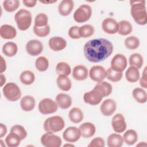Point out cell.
Here are the masks:
<instances>
[{
    "mask_svg": "<svg viewBox=\"0 0 147 147\" xmlns=\"http://www.w3.org/2000/svg\"><path fill=\"white\" fill-rule=\"evenodd\" d=\"M113 51V44L103 38L89 40L84 44L83 48L85 57L92 63L104 61L111 55Z\"/></svg>",
    "mask_w": 147,
    "mask_h": 147,
    "instance_id": "obj_1",
    "label": "cell"
},
{
    "mask_svg": "<svg viewBox=\"0 0 147 147\" xmlns=\"http://www.w3.org/2000/svg\"><path fill=\"white\" fill-rule=\"evenodd\" d=\"M130 13L134 21L138 25H145L147 22V13L145 1H130Z\"/></svg>",
    "mask_w": 147,
    "mask_h": 147,
    "instance_id": "obj_2",
    "label": "cell"
},
{
    "mask_svg": "<svg viewBox=\"0 0 147 147\" xmlns=\"http://www.w3.org/2000/svg\"><path fill=\"white\" fill-rule=\"evenodd\" d=\"M65 126L63 118L59 115L52 116L48 118L44 122L43 127L46 132L56 133L61 131Z\"/></svg>",
    "mask_w": 147,
    "mask_h": 147,
    "instance_id": "obj_3",
    "label": "cell"
},
{
    "mask_svg": "<svg viewBox=\"0 0 147 147\" xmlns=\"http://www.w3.org/2000/svg\"><path fill=\"white\" fill-rule=\"evenodd\" d=\"M14 20L20 30H26L31 25L32 20L31 13L24 9H20L15 14Z\"/></svg>",
    "mask_w": 147,
    "mask_h": 147,
    "instance_id": "obj_4",
    "label": "cell"
},
{
    "mask_svg": "<svg viewBox=\"0 0 147 147\" xmlns=\"http://www.w3.org/2000/svg\"><path fill=\"white\" fill-rule=\"evenodd\" d=\"M4 96L9 101L15 102L21 96V91L19 87L14 83L10 82L5 85L2 90Z\"/></svg>",
    "mask_w": 147,
    "mask_h": 147,
    "instance_id": "obj_5",
    "label": "cell"
},
{
    "mask_svg": "<svg viewBox=\"0 0 147 147\" xmlns=\"http://www.w3.org/2000/svg\"><path fill=\"white\" fill-rule=\"evenodd\" d=\"M92 14V9L88 5H80L74 14V20L78 23H83L87 21Z\"/></svg>",
    "mask_w": 147,
    "mask_h": 147,
    "instance_id": "obj_6",
    "label": "cell"
},
{
    "mask_svg": "<svg viewBox=\"0 0 147 147\" xmlns=\"http://www.w3.org/2000/svg\"><path fill=\"white\" fill-rule=\"evenodd\" d=\"M40 113L44 115L55 113L58 109L56 101L51 98H44L40 101L38 106Z\"/></svg>",
    "mask_w": 147,
    "mask_h": 147,
    "instance_id": "obj_7",
    "label": "cell"
},
{
    "mask_svg": "<svg viewBox=\"0 0 147 147\" xmlns=\"http://www.w3.org/2000/svg\"><path fill=\"white\" fill-rule=\"evenodd\" d=\"M40 140L42 145L45 147H60L62 144L60 137L51 132L44 134Z\"/></svg>",
    "mask_w": 147,
    "mask_h": 147,
    "instance_id": "obj_8",
    "label": "cell"
},
{
    "mask_svg": "<svg viewBox=\"0 0 147 147\" xmlns=\"http://www.w3.org/2000/svg\"><path fill=\"white\" fill-rule=\"evenodd\" d=\"M127 65V59L125 55L121 53L116 54L111 61V68L117 72H122L126 68Z\"/></svg>",
    "mask_w": 147,
    "mask_h": 147,
    "instance_id": "obj_9",
    "label": "cell"
},
{
    "mask_svg": "<svg viewBox=\"0 0 147 147\" xmlns=\"http://www.w3.org/2000/svg\"><path fill=\"white\" fill-rule=\"evenodd\" d=\"M103 98L102 94L99 91L94 88L91 91L84 93L83 95V100L84 102L92 106L99 104Z\"/></svg>",
    "mask_w": 147,
    "mask_h": 147,
    "instance_id": "obj_10",
    "label": "cell"
},
{
    "mask_svg": "<svg viewBox=\"0 0 147 147\" xmlns=\"http://www.w3.org/2000/svg\"><path fill=\"white\" fill-rule=\"evenodd\" d=\"M89 76L91 80L98 83L103 81L106 78L107 72L103 67L94 65L90 68Z\"/></svg>",
    "mask_w": 147,
    "mask_h": 147,
    "instance_id": "obj_11",
    "label": "cell"
},
{
    "mask_svg": "<svg viewBox=\"0 0 147 147\" xmlns=\"http://www.w3.org/2000/svg\"><path fill=\"white\" fill-rule=\"evenodd\" d=\"M111 126L115 132L117 133H123L127 126L123 115L121 113L114 115L111 119Z\"/></svg>",
    "mask_w": 147,
    "mask_h": 147,
    "instance_id": "obj_12",
    "label": "cell"
},
{
    "mask_svg": "<svg viewBox=\"0 0 147 147\" xmlns=\"http://www.w3.org/2000/svg\"><path fill=\"white\" fill-rule=\"evenodd\" d=\"M43 50L42 43L38 40H31L26 44V51L27 53L32 56L39 55Z\"/></svg>",
    "mask_w": 147,
    "mask_h": 147,
    "instance_id": "obj_13",
    "label": "cell"
},
{
    "mask_svg": "<svg viewBox=\"0 0 147 147\" xmlns=\"http://www.w3.org/2000/svg\"><path fill=\"white\" fill-rule=\"evenodd\" d=\"M81 136L79 128L75 126L67 127L63 133V139L68 142L73 143L78 141Z\"/></svg>",
    "mask_w": 147,
    "mask_h": 147,
    "instance_id": "obj_14",
    "label": "cell"
},
{
    "mask_svg": "<svg viewBox=\"0 0 147 147\" xmlns=\"http://www.w3.org/2000/svg\"><path fill=\"white\" fill-rule=\"evenodd\" d=\"M117 108V103L113 99H107L102 102L100 106L101 113L105 116H110L114 114Z\"/></svg>",
    "mask_w": 147,
    "mask_h": 147,
    "instance_id": "obj_15",
    "label": "cell"
},
{
    "mask_svg": "<svg viewBox=\"0 0 147 147\" xmlns=\"http://www.w3.org/2000/svg\"><path fill=\"white\" fill-rule=\"evenodd\" d=\"M102 28L103 30L107 34H115L118 32V23L114 19L108 17L103 21Z\"/></svg>",
    "mask_w": 147,
    "mask_h": 147,
    "instance_id": "obj_16",
    "label": "cell"
},
{
    "mask_svg": "<svg viewBox=\"0 0 147 147\" xmlns=\"http://www.w3.org/2000/svg\"><path fill=\"white\" fill-rule=\"evenodd\" d=\"M49 48L53 51L58 52L64 49L67 46L66 40L59 36L53 37L49 40L48 42Z\"/></svg>",
    "mask_w": 147,
    "mask_h": 147,
    "instance_id": "obj_17",
    "label": "cell"
},
{
    "mask_svg": "<svg viewBox=\"0 0 147 147\" xmlns=\"http://www.w3.org/2000/svg\"><path fill=\"white\" fill-rule=\"evenodd\" d=\"M81 136L83 138H90L92 137L96 131L95 125L91 122H84L79 127Z\"/></svg>",
    "mask_w": 147,
    "mask_h": 147,
    "instance_id": "obj_18",
    "label": "cell"
},
{
    "mask_svg": "<svg viewBox=\"0 0 147 147\" xmlns=\"http://www.w3.org/2000/svg\"><path fill=\"white\" fill-rule=\"evenodd\" d=\"M88 75L87 68L83 65H76L72 71V77L76 80L82 81L86 80Z\"/></svg>",
    "mask_w": 147,
    "mask_h": 147,
    "instance_id": "obj_19",
    "label": "cell"
},
{
    "mask_svg": "<svg viewBox=\"0 0 147 147\" xmlns=\"http://www.w3.org/2000/svg\"><path fill=\"white\" fill-rule=\"evenodd\" d=\"M17 35L16 28L8 24H3L0 28V36L3 39H13Z\"/></svg>",
    "mask_w": 147,
    "mask_h": 147,
    "instance_id": "obj_20",
    "label": "cell"
},
{
    "mask_svg": "<svg viewBox=\"0 0 147 147\" xmlns=\"http://www.w3.org/2000/svg\"><path fill=\"white\" fill-rule=\"evenodd\" d=\"M56 102L60 109H67L72 105V98L67 94L59 93L56 96Z\"/></svg>",
    "mask_w": 147,
    "mask_h": 147,
    "instance_id": "obj_21",
    "label": "cell"
},
{
    "mask_svg": "<svg viewBox=\"0 0 147 147\" xmlns=\"http://www.w3.org/2000/svg\"><path fill=\"white\" fill-rule=\"evenodd\" d=\"M74 2L72 0H63L58 6L59 13L63 16H68L72 11Z\"/></svg>",
    "mask_w": 147,
    "mask_h": 147,
    "instance_id": "obj_22",
    "label": "cell"
},
{
    "mask_svg": "<svg viewBox=\"0 0 147 147\" xmlns=\"http://www.w3.org/2000/svg\"><path fill=\"white\" fill-rule=\"evenodd\" d=\"M36 105V100L31 95H25L20 100V106L24 111H30L33 110Z\"/></svg>",
    "mask_w": 147,
    "mask_h": 147,
    "instance_id": "obj_23",
    "label": "cell"
},
{
    "mask_svg": "<svg viewBox=\"0 0 147 147\" xmlns=\"http://www.w3.org/2000/svg\"><path fill=\"white\" fill-rule=\"evenodd\" d=\"M94 88L99 91L102 94L103 98L110 95L113 90L111 84L105 81L97 83Z\"/></svg>",
    "mask_w": 147,
    "mask_h": 147,
    "instance_id": "obj_24",
    "label": "cell"
},
{
    "mask_svg": "<svg viewBox=\"0 0 147 147\" xmlns=\"http://www.w3.org/2000/svg\"><path fill=\"white\" fill-rule=\"evenodd\" d=\"M140 75L138 68L134 66L129 67L126 72L125 78L130 83H136L140 79Z\"/></svg>",
    "mask_w": 147,
    "mask_h": 147,
    "instance_id": "obj_25",
    "label": "cell"
},
{
    "mask_svg": "<svg viewBox=\"0 0 147 147\" xmlns=\"http://www.w3.org/2000/svg\"><path fill=\"white\" fill-rule=\"evenodd\" d=\"M68 117L72 122L79 123L82 122L83 119V113L80 108L73 107L69 111Z\"/></svg>",
    "mask_w": 147,
    "mask_h": 147,
    "instance_id": "obj_26",
    "label": "cell"
},
{
    "mask_svg": "<svg viewBox=\"0 0 147 147\" xmlns=\"http://www.w3.org/2000/svg\"><path fill=\"white\" fill-rule=\"evenodd\" d=\"M123 142L122 137L117 133H113L109 136L107 139V145L109 147H121Z\"/></svg>",
    "mask_w": 147,
    "mask_h": 147,
    "instance_id": "obj_27",
    "label": "cell"
},
{
    "mask_svg": "<svg viewBox=\"0 0 147 147\" xmlns=\"http://www.w3.org/2000/svg\"><path fill=\"white\" fill-rule=\"evenodd\" d=\"M56 83L59 88L62 91H68L71 88V81L67 76L59 75L56 79Z\"/></svg>",
    "mask_w": 147,
    "mask_h": 147,
    "instance_id": "obj_28",
    "label": "cell"
},
{
    "mask_svg": "<svg viewBox=\"0 0 147 147\" xmlns=\"http://www.w3.org/2000/svg\"><path fill=\"white\" fill-rule=\"evenodd\" d=\"M18 51L17 45L13 42H7L2 47V52L3 54L7 57H13L15 56Z\"/></svg>",
    "mask_w": 147,
    "mask_h": 147,
    "instance_id": "obj_29",
    "label": "cell"
},
{
    "mask_svg": "<svg viewBox=\"0 0 147 147\" xmlns=\"http://www.w3.org/2000/svg\"><path fill=\"white\" fill-rule=\"evenodd\" d=\"M122 138L123 141L126 144L132 145L137 141L138 134L134 130L129 129L124 133Z\"/></svg>",
    "mask_w": 147,
    "mask_h": 147,
    "instance_id": "obj_30",
    "label": "cell"
},
{
    "mask_svg": "<svg viewBox=\"0 0 147 147\" xmlns=\"http://www.w3.org/2000/svg\"><path fill=\"white\" fill-rule=\"evenodd\" d=\"M133 27L130 22L126 20H122L118 23V33L122 36H126L131 33Z\"/></svg>",
    "mask_w": 147,
    "mask_h": 147,
    "instance_id": "obj_31",
    "label": "cell"
},
{
    "mask_svg": "<svg viewBox=\"0 0 147 147\" xmlns=\"http://www.w3.org/2000/svg\"><path fill=\"white\" fill-rule=\"evenodd\" d=\"M20 80L21 82L25 85H30L33 84L35 80V75L31 71L26 70L21 74Z\"/></svg>",
    "mask_w": 147,
    "mask_h": 147,
    "instance_id": "obj_32",
    "label": "cell"
},
{
    "mask_svg": "<svg viewBox=\"0 0 147 147\" xmlns=\"http://www.w3.org/2000/svg\"><path fill=\"white\" fill-rule=\"evenodd\" d=\"M22 140L17 134L10 132L5 138L6 145L9 147H16L20 145Z\"/></svg>",
    "mask_w": 147,
    "mask_h": 147,
    "instance_id": "obj_33",
    "label": "cell"
},
{
    "mask_svg": "<svg viewBox=\"0 0 147 147\" xmlns=\"http://www.w3.org/2000/svg\"><path fill=\"white\" fill-rule=\"evenodd\" d=\"M129 63L130 66H134L137 68L140 69L143 65L144 59L141 54L138 53H134L130 56Z\"/></svg>",
    "mask_w": 147,
    "mask_h": 147,
    "instance_id": "obj_34",
    "label": "cell"
},
{
    "mask_svg": "<svg viewBox=\"0 0 147 147\" xmlns=\"http://www.w3.org/2000/svg\"><path fill=\"white\" fill-rule=\"evenodd\" d=\"M133 97L138 103H144L146 102L147 96L146 91L141 88H136L132 92Z\"/></svg>",
    "mask_w": 147,
    "mask_h": 147,
    "instance_id": "obj_35",
    "label": "cell"
},
{
    "mask_svg": "<svg viewBox=\"0 0 147 147\" xmlns=\"http://www.w3.org/2000/svg\"><path fill=\"white\" fill-rule=\"evenodd\" d=\"M56 72L58 75L68 76L71 72V67L66 62H59L56 66Z\"/></svg>",
    "mask_w": 147,
    "mask_h": 147,
    "instance_id": "obj_36",
    "label": "cell"
},
{
    "mask_svg": "<svg viewBox=\"0 0 147 147\" xmlns=\"http://www.w3.org/2000/svg\"><path fill=\"white\" fill-rule=\"evenodd\" d=\"M125 47L130 50H134L137 49L140 44V40L136 36H129L127 37L124 42Z\"/></svg>",
    "mask_w": 147,
    "mask_h": 147,
    "instance_id": "obj_37",
    "label": "cell"
},
{
    "mask_svg": "<svg viewBox=\"0 0 147 147\" xmlns=\"http://www.w3.org/2000/svg\"><path fill=\"white\" fill-rule=\"evenodd\" d=\"M94 31V27L90 24H86L79 27V34L80 38L90 37L93 35Z\"/></svg>",
    "mask_w": 147,
    "mask_h": 147,
    "instance_id": "obj_38",
    "label": "cell"
},
{
    "mask_svg": "<svg viewBox=\"0 0 147 147\" xmlns=\"http://www.w3.org/2000/svg\"><path fill=\"white\" fill-rule=\"evenodd\" d=\"M35 67L40 72L45 71L49 67V61L44 56H40L35 61Z\"/></svg>",
    "mask_w": 147,
    "mask_h": 147,
    "instance_id": "obj_39",
    "label": "cell"
},
{
    "mask_svg": "<svg viewBox=\"0 0 147 147\" xmlns=\"http://www.w3.org/2000/svg\"><path fill=\"white\" fill-rule=\"evenodd\" d=\"M106 78L108 80L113 82H117L121 80L123 74L122 72H117L113 70L111 67L109 68L107 71Z\"/></svg>",
    "mask_w": 147,
    "mask_h": 147,
    "instance_id": "obj_40",
    "label": "cell"
},
{
    "mask_svg": "<svg viewBox=\"0 0 147 147\" xmlns=\"http://www.w3.org/2000/svg\"><path fill=\"white\" fill-rule=\"evenodd\" d=\"M20 6V1L18 0H6L3 2V7L7 12H13Z\"/></svg>",
    "mask_w": 147,
    "mask_h": 147,
    "instance_id": "obj_41",
    "label": "cell"
},
{
    "mask_svg": "<svg viewBox=\"0 0 147 147\" xmlns=\"http://www.w3.org/2000/svg\"><path fill=\"white\" fill-rule=\"evenodd\" d=\"M48 18L46 14L40 13L37 14L34 18V26L37 27H44L48 25Z\"/></svg>",
    "mask_w": 147,
    "mask_h": 147,
    "instance_id": "obj_42",
    "label": "cell"
},
{
    "mask_svg": "<svg viewBox=\"0 0 147 147\" xmlns=\"http://www.w3.org/2000/svg\"><path fill=\"white\" fill-rule=\"evenodd\" d=\"M33 32L38 37H44L48 36L50 32V27L48 25L44 27L33 26Z\"/></svg>",
    "mask_w": 147,
    "mask_h": 147,
    "instance_id": "obj_43",
    "label": "cell"
},
{
    "mask_svg": "<svg viewBox=\"0 0 147 147\" xmlns=\"http://www.w3.org/2000/svg\"><path fill=\"white\" fill-rule=\"evenodd\" d=\"M10 132L14 133L18 135L21 139L24 140L27 136V132L25 128L20 125H15L10 129Z\"/></svg>",
    "mask_w": 147,
    "mask_h": 147,
    "instance_id": "obj_44",
    "label": "cell"
},
{
    "mask_svg": "<svg viewBox=\"0 0 147 147\" xmlns=\"http://www.w3.org/2000/svg\"><path fill=\"white\" fill-rule=\"evenodd\" d=\"M68 36L72 39H79L80 38L79 34V27L78 26H72L68 30Z\"/></svg>",
    "mask_w": 147,
    "mask_h": 147,
    "instance_id": "obj_45",
    "label": "cell"
},
{
    "mask_svg": "<svg viewBox=\"0 0 147 147\" xmlns=\"http://www.w3.org/2000/svg\"><path fill=\"white\" fill-rule=\"evenodd\" d=\"M105 145L104 140L101 137H96L92 139L88 145V147H104Z\"/></svg>",
    "mask_w": 147,
    "mask_h": 147,
    "instance_id": "obj_46",
    "label": "cell"
},
{
    "mask_svg": "<svg viewBox=\"0 0 147 147\" xmlns=\"http://www.w3.org/2000/svg\"><path fill=\"white\" fill-rule=\"evenodd\" d=\"M146 67L144 68V70L143 71V74L142 75V77L140 78V83L142 87L144 88H147V79H146Z\"/></svg>",
    "mask_w": 147,
    "mask_h": 147,
    "instance_id": "obj_47",
    "label": "cell"
},
{
    "mask_svg": "<svg viewBox=\"0 0 147 147\" xmlns=\"http://www.w3.org/2000/svg\"><path fill=\"white\" fill-rule=\"evenodd\" d=\"M22 3L24 5L28 7H34L37 3V1L36 0H23Z\"/></svg>",
    "mask_w": 147,
    "mask_h": 147,
    "instance_id": "obj_48",
    "label": "cell"
},
{
    "mask_svg": "<svg viewBox=\"0 0 147 147\" xmlns=\"http://www.w3.org/2000/svg\"><path fill=\"white\" fill-rule=\"evenodd\" d=\"M7 133V127L3 123H0V137L2 138Z\"/></svg>",
    "mask_w": 147,
    "mask_h": 147,
    "instance_id": "obj_49",
    "label": "cell"
},
{
    "mask_svg": "<svg viewBox=\"0 0 147 147\" xmlns=\"http://www.w3.org/2000/svg\"><path fill=\"white\" fill-rule=\"evenodd\" d=\"M6 69V61L4 60L3 57L1 56V74H2L3 72L5 71Z\"/></svg>",
    "mask_w": 147,
    "mask_h": 147,
    "instance_id": "obj_50",
    "label": "cell"
},
{
    "mask_svg": "<svg viewBox=\"0 0 147 147\" xmlns=\"http://www.w3.org/2000/svg\"><path fill=\"white\" fill-rule=\"evenodd\" d=\"M6 82V78L5 76L2 74H1L0 75V86L2 87Z\"/></svg>",
    "mask_w": 147,
    "mask_h": 147,
    "instance_id": "obj_51",
    "label": "cell"
},
{
    "mask_svg": "<svg viewBox=\"0 0 147 147\" xmlns=\"http://www.w3.org/2000/svg\"><path fill=\"white\" fill-rule=\"evenodd\" d=\"M136 146H146L147 144H146V143L145 142H140Z\"/></svg>",
    "mask_w": 147,
    "mask_h": 147,
    "instance_id": "obj_52",
    "label": "cell"
},
{
    "mask_svg": "<svg viewBox=\"0 0 147 147\" xmlns=\"http://www.w3.org/2000/svg\"><path fill=\"white\" fill-rule=\"evenodd\" d=\"M57 1H40L41 3H55Z\"/></svg>",
    "mask_w": 147,
    "mask_h": 147,
    "instance_id": "obj_53",
    "label": "cell"
},
{
    "mask_svg": "<svg viewBox=\"0 0 147 147\" xmlns=\"http://www.w3.org/2000/svg\"><path fill=\"white\" fill-rule=\"evenodd\" d=\"M0 146H3V147H4V146L5 147V144H3V141L2 140H0Z\"/></svg>",
    "mask_w": 147,
    "mask_h": 147,
    "instance_id": "obj_54",
    "label": "cell"
},
{
    "mask_svg": "<svg viewBox=\"0 0 147 147\" xmlns=\"http://www.w3.org/2000/svg\"><path fill=\"white\" fill-rule=\"evenodd\" d=\"M74 146V145L73 144H66L64 145V146Z\"/></svg>",
    "mask_w": 147,
    "mask_h": 147,
    "instance_id": "obj_55",
    "label": "cell"
}]
</instances>
